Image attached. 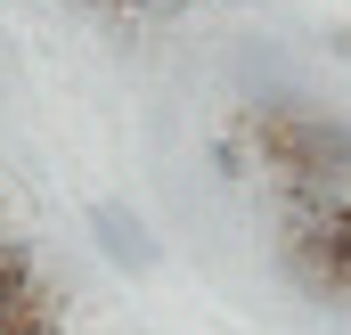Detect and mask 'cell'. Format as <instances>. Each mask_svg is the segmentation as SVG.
Listing matches in <instances>:
<instances>
[{
	"mask_svg": "<svg viewBox=\"0 0 351 335\" xmlns=\"http://www.w3.org/2000/svg\"><path fill=\"white\" fill-rule=\"evenodd\" d=\"M254 156L278 180H351V123L327 106H254Z\"/></svg>",
	"mask_w": 351,
	"mask_h": 335,
	"instance_id": "6da1fadb",
	"label": "cell"
},
{
	"mask_svg": "<svg viewBox=\"0 0 351 335\" xmlns=\"http://www.w3.org/2000/svg\"><path fill=\"white\" fill-rule=\"evenodd\" d=\"M90 238H98V253H106L114 270H156V262H164V246L147 238V221H139L131 205H114V196L90 205Z\"/></svg>",
	"mask_w": 351,
	"mask_h": 335,
	"instance_id": "7a4b0ae2",
	"label": "cell"
},
{
	"mask_svg": "<svg viewBox=\"0 0 351 335\" xmlns=\"http://www.w3.org/2000/svg\"><path fill=\"white\" fill-rule=\"evenodd\" d=\"M16 311H41V278H33V253L0 238V319H16Z\"/></svg>",
	"mask_w": 351,
	"mask_h": 335,
	"instance_id": "3957f363",
	"label": "cell"
},
{
	"mask_svg": "<svg viewBox=\"0 0 351 335\" xmlns=\"http://www.w3.org/2000/svg\"><path fill=\"white\" fill-rule=\"evenodd\" d=\"M327 49H335V58L351 66V25H335V33H327Z\"/></svg>",
	"mask_w": 351,
	"mask_h": 335,
	"instance_id": "277c9868",
	"label": "cell"
}]
</instances>
